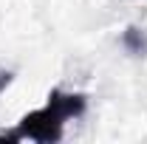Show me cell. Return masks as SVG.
Here are the masks:
<instances>
[{"instance_id":"6da1fadb","label":"cell","mask_w":147,"mask_h":144,"mask_svg":"<svg viewBox=\"0 0 147 144\" xmlns=\"http://www.w3.org/2000/svg\"><path fill=\"white\" fill-rule=\"evenodd\" d=\"M88 108V96L85 93H65V90L54 88L48 93L45 105L42 108L26 113L17 122L14 130H6L0 133V141H23V139H31L40 144H54L62 139V130L65 122L79 119Z\"/></svg>"}]
</instances>
